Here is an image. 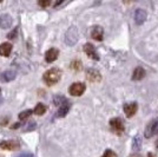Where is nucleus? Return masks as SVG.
<instances>
[{
    "instance_id": "obj_21",
    "label": "nucleus",
    "mask_w": 158,
    "mask_h": 157,
    "mask_svg": "<svg viewBox=\"0 0 158 157\" xmlns=\"http://www.w3.org/2000/svg\"><path fill=\"white\" fill-rule=\"evenodd\" d=\"M31 113H32V111H31V110H25V111L20 112V113H19V119L24 121V119H26V118L30 117V116H31Z\"/></svg>"
},
{
    "instance_id": "obj_13",
    "label": "nucleus",
    "mask_w": 158,
    "mask_h": 157,
    "mask_svg": "<svg viewBox=\"0 0 158 157\" xmlns=\"http://www.w3.org/2000/svg\"><path fill=\"white\" fill-rule=\"evenodd\" d=\"M11 25H12V18L8 14H2L0 17V27L6 30V28H10Z\"/></svg>"
},
{
    "instance_id": "obj_11",
    "label": "nucleus",
    "mask_w": 158,
    "mask_h": 157,
    "mask_svg": "<svg viewBox=\"0 0 158 157\" xmlns=\"http://www.w3.org/2000/svg\"><path fill=\"white\" fill-rule=\"evenodd\" d=\"M58 56H59V51L57 49H53L52 47V49H50L45 53V60H46L47 63H53L54 60H57Z\"/></svg>"
},
{
    "instance_id": "obj_14",
    "label": "nucleus",
    "mask_w": 158,
    "mask_h": 157,
    "mask_svg": "<svg viewBox=\"0 0 158 157\" xmlns=\"http://www.w3.org/2000/svg\"><path fill=\"white\" fill-rule=\"evenodd\" d=\"M103 36H104V30L100 26H94L92 28V31H91V37H92L93 39L98 40H103Z\"/></svg>"
},
{
    "instance_id": "obj_29",
    "label": "nucleus",
    "mask_w": 158,
    "mask_h": 157,
    "mask_svg": "<svg viewBox=\"0 0 158 157\" xmlns=\"http://www.w3.org/2000/svg\"><path fill=\"white\" fill-rule=\"evenodd\" d=\"M148 157H155V156H153L152 154H149V155H148Z\"/></svg>"
},
{
    "instance_id": "obj_22",
    "label": "nucleus",
    "mask_w": 158,
    "mask_h": 157,
    "mask_svg": "<svg viewBox=\"0 0 158 157\" xmlns=\"http://www.w3.org/2000/svg\"><path fill=\"white\" fill-rule=\"evenodd\" d=\"M71 67H72L73 70H80L81 69V63L79 62V60H76V62H73L72 64H71Z\"/></svg>"
},
{
    "instance_id": "obj_2",
    "label": "nucleus",
    "mask_w": 158,
    "mask_h": 157,
    "mask_svg": "<svg viewBox=\"0 0 158 157\" xmlns=\"http://www.w3.org/2000/svg\"><path fill=\"white\" fill-rule=\"evenodd\" d=\"M78 30L76 26H71L67 31H66L65 34V43L67 45L73 46L77 41H78Z\"/></svg>"
},
{
    "instance_id": "obj_24",
    "label": "nucleus",
    "mask_w": 158,
    "mask_h": 157,
    "mask_svg": "<svg viewBox=\"0 0 158 157\" xmlns=\"http://www.w3.org/2000/svg\"><path fill=\"white\" fill-rule=\"evenodd\" d=\"M17 33H18V27H15L12 32L8 33V34H7V38H8V39H14V38L17 37Z\"/></svg>"
},
{
    "instance_id": "obj_26",
    "label": "nucleus",
    "mask_w": 158,
    "mask_h": 157,
    "mask_svg": "<svg viewBox=\"0 0 158 157\" xmlns=\"http://www.w3.org/2000/svg\"><path fill=\"white\" fill-rule=\"evenodd\" d=\"M38 4H39L41 7H46L51 4V1H50V0H41V1H39Z\"/></svg>"
},
{
    "instance_id": "obj_27",
    "label": "nucleus",
    "mask_w": 158,
    "mask_h": 157,
    "mask_svg": "<svg viewBox=\"0 0 158 157\" xmlns=\"http://www.w3.org/2000/svg\"><path fill=\"white\" fill-rule=\"evenodd\" d=\"M18 157H33V154H31V152H24V154H20Z\"/></svg>"
},
{
    "instance_id": "obj_8",
    "label": "nucleus",
    "mask_w": 158,
    "mask_h": 157,
    "mask_svg": "<svg viewBox=\"0 0 158 157\" xmlns=\"http://www.w3.org/2000/svg\"><path fill=\"white\" fill-rule=\"evenodd\" d=\"M0 148L5 150H15L19 148V142L17 141H4L0 142Z\"/></svg>"
},
{
    "instance_id": "obj_6",
    "label": "nucleus",
    "mask_w": 158,
    "mask_h": 157,
    "mask_svg": "<svg viewBox=\"0 0 158 157\" xmlns=\"http://www.w3.org/2000/svg\"><path fill=\"white\" fill-rule=\"evenodd\" d=\"M138 110V105L135 102H131V103H126L124 105V112H125L126 117H132L136 112Z\"/></svg>"
},
{
    "instance_id": "obj_23",
    "label": "nucleus",
    "mask_w": 158,
    "mask_h": 157,
    "mask_svg": "<svg viewBox=\"0 0 158 157\" xmlns=\"http://www.w3.org/2000/svg\"><path fill=\"white\" fill-rule=\"evenodd\" d=\"M33 129H35V122H31L30 124H27L26 126L24 128V131L27 132V131H31V130H33Z\"/></svg>"
},
{
    "instance_id": "obj_4",
    "label": "nucleus",
    "mask_w": 158,
    "mask_h": 157,
    "mask_svg": "<svg viewBox=\"0 0 158 157\" xmlns=\"http://www.w3.org/2000/svg\"><path fill=\"white\" fill-rule=\"evenodd\" d=\"M157 131H158V117L152 119L151 122L148 124V126L145 128V137L146 138L152 137Z\"/></svg>"
},
{
    "instance_id": "obj_17",
    "label": "nucleus",
    "mask_w": 158,
    "mask_h": 157,
    "mask_svg": "<svg viewBox=\"0 0 158 157\" xmlns=\"http://www.w3.org/2000/svg\"><path fill=\"white\" fill-rule=\"evenodd\" d=\"M145 77V70L143 67H136L135 69V71H133V74H132V79L133 80H140V79H143Z\"/></svg>"
},
{
    "instance_id": "obj_1",
    "label": "nucleus",
    "mask_w": 158,
    "mask_h": 157,
    "mask_svg": "<svg viewBox=\"0 0 158 157\" xmlns=\"http://www.w3.org/2000/svg\"><path fill=\"white\" fill-rule=\"evenodd\" d=\"M61 78V71L57 67H53V69H50L47 70L44 76H43V79L44 82L46 83L47 85H53L56 83H58Z\"/></svg>"
},
{
    "instance_id": "obj_3",
    "label": "nucleus",
    "mask_w": 158,
    "mask_h": 157,
    "mask_svg": "<svg viewBox=\"0 0 158 157\" xmlns=\"http://www.w3.org/2000/svg\"><path fill=\"white\" fill-rule=\"evenodd\" d=\"M110 128L117 135H122L124 132V130H125L124 123H123V121L120 118H112L111 121H110Z\"/></svg>"
},
{
    "instance_id": "obj_18",
    "label": "nucleus",
    "mask_w": 158,
    "mask_h": 157,
    "mask_svg": "<svg viewBox=\"0 0 158 157\" xmlns=\"http://www.w3.org/2000/svg\"><path fill=\"white\" fill-rule=\"evenodd\" d=\"M45 112H46V106L44 104H41V103H38L37 106L34 108V113H35V115L41 116V115H44Z\"/></svg>"
},
{
    "instance_id": "obj_19",
    "label": "nucleus",
    "mask_w": 158,
    "mask_h": 157,
    "mask_svg": "<svg viewBox=\"0 0 158 157\" xmlns=\"http://www.w3.org/2000/svg\"><path fill=\"white\" fill-rule=\"evenodd\" d=\"M140 145H142V138H140V136L135 137L133 145H132V149H133V151H135V152H136V151H138L139 149H140Z\"/></svg>"
},
{
    "instance_id": "obj_5",
    "label": "nucleus",
    "mask_w": 158,
    "mask_h": 157,
    "mask_svg": "<svg viewBox=\"0 0 158 157\" xmlns=\"http://www.w3.org/2000/svg\"><path fill=\"white\" fill-rule=\"evenodd\" d=\"M86 90V86L84 83H73L72 85L70 86L69 92L72 96H81Z\"/></svg>"
},
{
    "instance_id": "obj_10",
    "label": "nucleus",
    "mask_w": 158,
    "mask_h": 157,
    "mask_svg": "<svg viewBox=\"0 0 158 157\" xmlns=\"http://www.w3.org/2000/svg\"><path fill=\"white\" fill-rule=\"evenodd\" d=\"M145 19H146V12H145L143 8H138L136 10L135 12V21L137 25H142L144 24Z\"/></svg>"
},
{
    "instance_id": "obj_25",
    "label": "nucleus",
    "mask_w": 158,
    "mask_h": 157,
    "mask_svg": "<svg viewBox=\"0 0 158 157\" xmlns=\"http://www.w3.org/2000/svg\"><path fill=\"white\" fill-rule=\"evenodd\" d=\"M102 157H117V155H116V152L112 150H106L105 152H104V155Z\"/></svg>"
},
{
    "instance_id": "obj_7",
    "label": "nucleus",
    "mask_w": 158,
    "mask_h": 157,
    "mask_svg": "<svg viewBox=\"0 0 158 157\" xmlns=\"http://www.w3.org/2000/svg\"><path fill=\"white\" fill-rule=\"evenodd\" d=\"M86 77H87V79H89L90 82H92V83L100 82V79H102L100 73H99L97 70H94V69H89V70L86 71Z\"/></svg>"
},
{
    "instance_id": "obj_16",
    "label": "nucleus",
    "mask_w": 158,
    "mask_h": 157,
    "mask_svg": "<svg viewBox=\"0 0 158 157\" xmlns=\"http://www.w3.org/2000/svg\"><path fill=\"white\" fill-rule=\"evenodd\" d=\"M11 52H12V45L10 43H2L0 45V56L7 57V56H10Z\"/></svg>"
},
{
    "instance_id": "obj_31",
    "label": "nucleus",
    "mask_w": 158,
    "mask_h": 157,
    "mask_svg": "<svg viewBox=\"0 0 158 157\" xmlns=\"http://www.w3.org/2000/svg\"><path fill=\"white\" fill-rule=\"evenodd\" d=\"M0 96H1V89H0Z\"/></svg>"
},
{
    "instance_id": "obj_20",
    "label": "nucleus",
    "mask_w": 158,
    "mask_h": 157,
    "mask_svg": "<svg viewBox=\"0 0 158 157\" xmlns=\"http://www.w3.org/2000/svg\"><path fill=\"white\" fill-rule=\"evenodd\" d=\"M65 102H66V98L64 96H61V95H57L53 98V103H54V105H57V106H60V105L63 104V103H65Z\"/></svg>"
},
{
    "instance_id": "obj_28",
    "label": "nucleus",
    "mask_w": 158,
    "mask_h": 157,
    "mask_svg": "<svg viewBox=\"0 0 158 157\" xmlns=\"http://www.w3.org/2000/svg\"><path fill=\"white\" fill-rule=\"evenodd\" d=\"M19 125H20V123H17V124H14L13 126H12V128H13V129H15V128H18Z\"/></svg>"
},
{
    "instance_id": "obj_15",
    "label": "nucleus",
    "mask_w": 158,
    "mask_h": 157,
    "mask_svg": "<svg viewBox=\"0 0 158 157\" xmlns=\"http://www.w3.org/2000/svg\"><path fill=\"white\" fill-rule=\"evenodd\" d=\"M70 108H71V104L66 100L65 103H63L59 106L58 112H57V117H65L66 115H67V112L70 111Z\"/></svg>"
},
{
    "instance_id": "obj_12",
    "label": "nucleus",
    "mask_w": 158,
    "mask_h": 157,
    "mask_svg": "<svg viewBox=\"0 0 158 157\" xmlns=\"http://www.w3.org/2000/svg\"><path fill=\"white\" fill-rule=\"evenodd\" d=\"M15 78V72L12 70H7V71L2 72L0 74V80L4 82V83H8V82H12Z\"/></svg>"
},
{
    "instance_id": "obj_9",
    "label": "nucleus",
    "mask_w": 158,
    "mask_h": 157,
    "mask_svg": "<svg viewBox=\"0 0 158 157\" xmlns=\"http://www.w3.org/2000/svg\"><path fill=\"white\" fill-rule=\"evenodd\" d=\"M84 51H85V53L90 58L94 59V60H98L99 59V56L97 54L96 49H94V46H93L92 44H90V43L85 44V45H84Z\"/></svg>"
},
{
    "instance_id": "obj_30",
    "label": "nucleus",
    "mask_w": 158,
    "mask_h": 157,
    "mask_svg": "<svg viewBox=\"0 0 158 157\" xmlns=\"http://www.w3.org/2000/svg\"><path fill=\"white\" fill-rule=\"evenodd\" d=\"M132 157H140V156H138V155H136V156H132Z\"/></svg>"
}]
</instances>
